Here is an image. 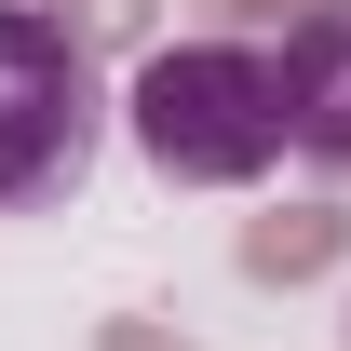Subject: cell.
<instances>
[{
	"label": "cell",
	"instance_id": "6da1fadb",
	"mask_svg": "<svg viewBox=\"0 0 351 351\" xmlns=\"http://www.w3.org/2000/svg\"><path fill=\"white\" fill-rule=\"evenodd\" d=\"M122 122H135V149H149L176 189H243V176L284 162V82H270L257 41H176V54H149L135 95H122Z\"/></svg>",
	"mask_w": 351,
	"mask_h": 351
},
{
	"label": "cell",
	"instance_id": "7a4b0ae2",
	"mask_svg": "<svg viewBox=\"0 0 351 351\" xmlns=\"http://www.w3.org/2000/svg\"><path fill=\"white\" fill-rule=\"evenodd\" d=\"M95 135H108V95H95L82 27L41 0H0V217L68 203L95 176Z\"/></svg>",
	"mask_w": 351,
	"mask_h": 351
},
{
	"label": "cell",
	"instance_id": "3957f363",
	"mask_svg": "<svg viewBox=\"0 0 351 351\" xmlns=\"http://www.w3.org/2000/svg\"><path fill=\"white\" fill-rule=\"evenodd\" d=\"M270 82H284V149L351 176V0H311L270 54Z\"/></svg>",
	"mask_w": 351,
	"mask_h": 351
}]
</instances>
